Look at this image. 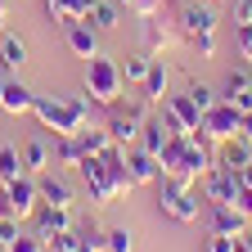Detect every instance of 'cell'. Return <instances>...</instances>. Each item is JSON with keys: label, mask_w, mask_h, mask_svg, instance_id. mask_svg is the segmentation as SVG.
Returning a JSON list of instances; mask_svg holds the SVG:
<instances>
[{"label": "cell", "mask_w": 252, "mask_h": 252, "mask_svg": "<svg viewBox=\"0 0 252 252\" xmlns=\"http://www.w3.org/2000/svg\"><path fill=\"white\" fill-rule=\"evenodd\" d=\"M104 252H135V234L131 230H108L104 234Z\"/></svg>", "instance_id": "31"}, {"label": "cell", "mask_w": 252, "mask_h": 252, "mask_svg": "<svg viewBox=\"0 0 252 252\" xmlns=\"http://www.w3.org/2000/svg\"><path fill=\"white\" fill-rule=\"evenodd\" d=\"M234 45H239V54L252 50V23H239V27H234Z\"/></svg>", "instance_id": "38"}, {"label": "cell", "mask_w": 252, "mask_h": 252, "mask_svg": "<svg viewBox=\"0 0 252 252\" xmlns=\"http://www.w3.org/2000/svg\"><path fill=\"white\" fill-rule=\"evenodd\" d=\"M0 216H14V203H9V185L0 180Z\"/></svg>", "instance_id": "42"}, {"label": "cell", "mask_w": 252, "mask_h": 252, "mask_svg": "<svg viewBox=\"0 0 252 252\" xmlns=\"http://www.w3.org/2000/svg\"><path fill=\"white\" fill-rule=\"evenodd\" d=\"M77 135H81V149H86V153H104V149L113 144V140H108V131H104V126H94V122H86Z\"/></svg>", "instance_id": "30"}, {"label": "cell", "mask_w": 252, "mask_h": 252, "mask_svg": "<svg viewBox=\"0 0 252 252\" xmlns=\"http://www.w3.org/2000/svg\"><path fill=\"white\" fill-rule=\"evenodd\" d=\"M140 36H144V50L149 54H162L180 41V27H171L162 14H153V18H140Z\"/></svg>", "instance_id": "11"}, {"label": "cell", "mask_w": 252, "mask_h": 252, "mask_svg": "<svg viewBox=\"0 0 252 252\" xmlns=\"http://www.w3.org/2000/svg\"><path fill=\"white\" fill-rule=\"evenodd\" d=\"M23 63H27V41L14 36V32H0V72L14 77Z\"/></svg>", "instance_id": "18"}, {"label": "cell", "mask_w": 252, "mask_h": 252, "mask_svg": "<svg viewBox=\"0 0 252 252\" xmlns=\"http://www.w3.org/2000/svg\"><path fill=\"white\" fill-rule=\"evenodd\" d=\"M239 185H243V189H252V162H248V167H239Z\"/></svg>", "instance_id": "43"}, {"label": "cell", "mask_w": 252, "mask_h": 252, "mask_svg": "<svg viewBox=\"0 0 252 252\" xmlns=\"http://www.w3.org/2000/svg\"><path fill=\"white\" fill-rule=\"evenodd\" d=\"M18 234H23V230H18V216H0V243L9 248V243H14Z\"/></svg>", "instance_id": "37"}, {"label": "cell", "mask_w": 252, "mask_h": 252, "mask_svg": "<svg viewBox=\"0 0 252 252\" xmlns=\"http://www.w3.org/2000/svg\"><path fill=\"white\" fill-rule=\"evenodd\" d=\"M185 45H189V50H194L198 59H212V54H216V32H207V36H189Z\"/></svg>", "instance_id": "34"}, {"label": "cell", "mask_w": 252, "mask_h": 252, "mask_svg": "<svg viewBox=\"0 0 252 252\" xmlns=\"http://www.w3.org/2000/svg\"><path fill=\"white\" fill-rule=\"evenodd\" d=\"M126 171H131L135 185H153V180H162V167H158V158H153L144 144H131V149H126Z\"/></svg>", "instance_id": "13"}, {"label": "cell", "mask_w": 252, "mask_h": 252, "mask_svg": "<svg viewBox=\"0 0 252 252\" xmlns=\"http://www.w3.org/2000/svg\"><path fill=\"white\" fill-rule=\"evenodd\" d=\"M239 239H243V243H248V248H252V220H248V230H243V234H239Z\"/></svg>", "instance_id": "44"}, {"label": "cell", "mask_w": 252, "mask_h": 252, "mask_svg": "<svg viewBox=\"0 0 252 252\" xmlns=\"http://www.w3.org/2000/svg\"><path fill=\"white\" fill-rule=\"evenodd\" d=\"M5 23H9V14H5V9H0V32H5Z\"/></svg>", "instance_id": "46"}, {"label": "cell", "mask_w": 252, "mask_h": 252, "mask_svg": "<svg viewBox=\"0 0 252 252\" xmlns=\"http://www.w3.org/2000/svg\"><path fill=\"white\" fill-rule=\"evenodd\" d=\"M0 252H9V248H5V243H0Z\"/></svg>", "instance_id": "50"}, {"label": "cell", "mask_w": 252, "mask_h": 252, "mask_svg": "<svg viewBox=\"0 0 252 252\" xmlns=\"http://www.w3.org/2000/svg\"><path fill=\"white\" fill-rule=\"evenodd\" d=\"M86 23L99 32V36H104V32H113V27L122 23V18H117V0H94L90 14H86Z\"/></svg>", "instance_id": "23"}, {"label": "cell", "mask_w": 252, "mask_h": 252, "mask_svg": "<svg viewBox=\"0 0 252 252\" xmlns=\"http://www.w3.org/2000/svg\"><path fill=\"white\" fill-rule=\"evenodd\" d=\"M32 117L41 122V131L77 135L90 122V99L86 94H36V99H32Z\"/></svg>", "instance_id": "1"}, {"label": "cell", "mask_w": 252, "mask_h": 252, "mask_svg": "<svg viewBox=\"0 0 252 252\" xmlns=\"http://www.w3.org/2000/svg\"><path fill=\"white\" fill-rule=\"evenodd\" d=\"M32 216H36V234H41V239H54V234H63V230H77V225H72V207L41 203Z\"/></svg>", "instance_id": "14"}, {"label": "cell", "mask_w": 252, "mask_h": 252, "mask_svg": "<svg viewBox=\"0 0 252 252\" xmlns=\"http://www.w3.org/2000/svg\"><path fill=\"white\" fill-rule=\"evenodd\" d=\"M23 171L27 176H41V171H50L54 167V149H50V140L45 135H32V140H23Z\"/></svg>", "instance_id": "17"}, {"label": "cell", "mask_w": 252, "mask_h": 252, "mask_svg": "<svg viewBox=\"0 0 252 252\" xmlns=\"http://www.w3.org/2000/svg\"><path fill=\"white\" fill-rule=\"evenodd\" d=\"M158 167H162V176H180V167H185V135H167V144L158 149Z\"/></svg>", "instance_id": "22"}, {"label": "cell", "mask_w": 252, "mask_h": 252, "mask_svg": "<svg viewBox=\"0 0 252 252\" xmlns=\"http://www.w3.org/2000/svg\"><path fill=\"white\" fill-rule=\"evenodd\" d=\"M243 230H248V216H243V212H234V207H212V234L239 239Z\"/></svg>", "instance_id": "21"}, {"label": "cell", "mask_w": 252, "mask_h": 252, "mask_svg": "<svg viewBox=\"0 0 252 252\" xmlns=\"http://www.w3.org/2000/svg\"><path fill=\"white\" fill-rule=\"evenodd\" d=\"M239 171H225V167H212L207 176H203V194H207V203L212 207H234V198H239Z\"/></svg>", "instance_id": "8"}, {"label": "cell", "mask_w": 252, "mask_h": 252, "mask_svg": "<svg viewBox=\"0 0 252 252\" xmlns=\"http://www.w3.org/2000/svg\"><path fill=\"white\" fill-rule=\"evenodd\" d=\"M104 131H108V140H113V144L131 149V144H140L144 117H140V113H131V108H122V104H113V113H108V122H104Z\"/></svg>", "instance_id": "7"}, {"label": "cell", "mask_w": 252, "mask_h": 252, "mask_svg": "<svg viewBox=\"0 0 252 252\" xmlns=\"http://www.w3.org/2000/svg\"><path fill=\"white\" fill-rule=\"evenodd\" d=\"M239 140L252 144V113H239Z\"/></svg>", "instance_id": "41"}, {"label": "cell", "mask_w": 252, "mask_h": 252, "mask_svg": "<svg viewBox=\"0 0 252 252\" xmlns=\"http://www.w3.org/2000/svg\"><path fill=\"white\" fill-rule=\"evenodd\" d=\"M94 0H45V14L50 18H86Z\"/></svg>", "instance_id": "27"}, {"label": "cell", "mask_w": 252, "mask_h": 252, "mask_svg": "<svg viewBox=\"0 0 252 252\" xmlns=\"http://www.w3.org/2000/svg\"><path fill=\"white\" fill-rule=\"evenodd\" d=\"M117 5H131V0H117Z\"/></svg>", "instance_id": "49"}, {"label": "cell", "mask_w": 252, "mask_h": 252, "mask_svg": "<svg viewBox=\"0 0 252 252\" xmlns=\"http://www.w3.org/2000/svg\"><path fill=\"white\" fill-rule=\"evenodd\" d=\"M185 94H189V99H194L203 113L216 104V90H212V86H203V81H185Z\"/></svg>", "instance_id": "32"}, {"label": "cell", "mask_w": 252, "mask_h": 252, "mask_svg": "<svg viewBox=\"0 0 252 252\" xmlns=\"http://www.w3.org/2000/svg\"><path fill=\"white\" fill-rule=\"evenodd\" d=\"M36 189H41V203H54V207H77V194H72V185L63 180L54 167L36 176Z\"/></svg>", "instance_id": "15"}, {"label": "cell", "mask_w": 252, "mask_h": 252, "mask_svg": "<svg viewBox=\"0 0 252 252\" xmlns=\"http://www.w3.org/2000/svg\"><path fill=\"white\" fill-rule=\"evenodd\" d=\"M243 59H248V63H252V50H248V54H243Z\"/></svg>", "instance_id": "48"}, {"label": "cell", "mask_w": 252, "mask_h": 252, "mask_svg": "<svg viewBox=\"0 0 252 252\" xmlns=\"http://www.w3.org/2000/svg\"><path fill=\"white\" fill-rule=\"evenodd\" d=\"M212 167H216V153L207 149V140L203 135H185V167H180V176L185 180H203Z\"/></svg>", "instance_id": "10"}, {"label": "cell", "mask_w": 252, "mask_h": 252, "mask_svg": "<svg viewBox=\"0 0 252 252\" xmlns=\"http://www.w3.org/2000/svg\"><path fill=\"white\" fill-rule=\"evenodd\" d=\"M63 45L77 59H94L99 54V32H94L86 18H63Z\"/></svg>", "instance_id": "9"}, {"label": "cell", "mask_w": 252, "mask_h": 252, "mask_svg": "<svg viewBox=\"0 0 252 252\" xmlns=\"http://www.w3.org/2000/svg\"><path fill=\"white\" fill-rule=\"evenodd\" d=\"M248 90H252V63H239V68H230L225 86H220V99H239Z\"/></svg>", "instance_id": "26"}, {"label": "cell", "mask_w": 252, "mask_h": 252, "mask_svg": "<svg viewBox=\"0 0 252 252\" xmlns=\"http://www.w3.org/2000/svg\"><path fill=\"white\" fill-rule=\"evenodd\" d=\"M23 176V153L14 149V144H0V180H18Z\"/></svg>", "instance_id": "29"}, {"label": "cell", "mask_w": 252, "mask_h": 252, "mask_svg": "<svg viewBox=\"0 0 252 252\" xmlns=\"http://www.w3.org/2000/svg\"><path fill=\"white\" fill-rule=\"evenodd\" d=\"M9 252H45V239H41V234H18V239L9 243Z\"/></svg>", "instance_id": "36"}, {"label": "cell", "mask_w": 252, "mask_h": 252, "mask_svg": "<svg viewBox=\"0 0 252 252\" xmlns=\"http://www.w3.org/2000/svg\"><path fill=\"white\" fill-rule=\"evenodd\" d=\"M81 158H86L81 135H54V162H59V167H77Z\"/></svg>", "instance_id": "25"}, {"label": "cell", "mask_w": 252, "mask_h": 252, "mask_svg": "<svg viewBox=\"0 0 252 252\" xmlns=\"http://www.w3.org/2000/svg\"><path fill=\"white\" fill-rule=\"evenodd\" d=\"M252 162V144L248 140H220L216 144V167H225V171H239V167H248Z\"/></svg>", "instance_id": "19"}, {"label": "cell", "mask_w": 252, "mask_h": 252, "mask_svg": "<svg viewBox=\"0 0 252 252\" xmlns=\"http://www.w3.org/2000/svg\"><path fill=\"white\" fill-rule=\"evenodd\" d=\"M9 203H14V216L18 220H27L32 212L41 207V189H36V176H18V180H9Z\"/></svg>", "instance_id": "12"}, {"label": "cell", "mask_w": 252, "mask_h": 252, "mask_svg": "<svg viewBox=\"0 0 252 252\" xmlns=\"http://www.w3.org/2000/svg\"><path fill=\"white\" fill-rule=\"evenodd\" d=\"M167 135H176V131H171V126H167L162 117H144V131H140V144H144V149H149L153 158H158V149L167 144Z\"/></svg>", "instance_id": "24"}, {"label": "cell", "mask_w": 252, "mask_h": 252, "mask_svg": "<svg viewBox=\"0 0 252 252\" xmlns=\"http://www.w3.org/2000/svg\"><path fill=\"white\" fill-rule=\"evenodd\" d=\"M234 252H252V248H248V243H243V239H239V243H234Z\"/></svg>", "instance_id": "45"}, {"label": "cell", "mask_w": 252, "mask_h": 252, "mask_svg": "<svg viewBox=\"0 0 252 252\" xmlns=\"http://www.w3.org/2000/svg\"><path fill=\"white\" fill-rule=\"evenodd\" d=\"M149 63H153V54L149 50H135V54H126V63H122V81H144V72H149Z\"/></svg>", "instance_id": "28"}, {"label": "cell", "mask_w": 252, "mask_h": 252, "mask_svg": "<svg viewBox=\"0 0 252 252\" xmlns=\"http://www.w3.org/2000/svg\"><path fill=\"white\" fill-rule=\"evenodd\" d=\"M162 212L180 225H194L198 220V194H194V180L185 176H162Z\"/></svg>", "instance_id": "3"}, {"label": "cell", "mask_w": 252, "mask_h": 252, "mask_svg": "<svg viewBox=\"0 0 252 252\" xmlns=\"http://www.w3.org/2000/svg\"><path fill=\"white\" fill-rule=\"evenodd\" d=\"M216 9H212V0H189V5L180 9V41H189V36H207V32H216Z\"/></svg>", "instance_id": "6"}, {"label": "cell", "mask_w": 252, "mask_h": 252, "mask_svg": "<svg viewBox=\"0 0 252 252\" xmlns=\"http://www.w3.org/2000/svg\"><path fill=\"white\" fill-rule=\"evenodd\" d=\"M198 135L207 144H220V140H234L239 135V108L230 99H216L207 113H203V126H198Z\"/></svg>", "instance_id": "5"}, {"label": "cell", "mask_w": 252, "mask_h": 252, "mask_svg": "<svg viewBox=\"0 0 252 252\" xmlns=\"http://www.w3.org/2000/svg\"><path fill=\"white\" fill-rule=\"evenodd\" d=\"M126 9H131L135 18H153V14H162V9H167V0H131Z\"/></svg>", "instance_id": "35"}, {"label": "cell", "mask_w": 252, "mask_h": 252, "mask_svg": "<svg viewBox=\"0 0 252 252\" xmlns=\"http://www.w3.org/2000/svg\"><path fill=\"white\" fill-rule=\"evenodd\" d=\"M234 212H243L252 220V189H239V198H234Z\"/></svg>", "instance_id": "40"}, {"label": "cell", "mask_w": 252, "mask_h": 252, "mask_svg": "<svg viewBox=\"0 0 252 252\" xmlns=\"http://www.w3.org/2000/svg\"><path fill=\"white\" fill-rule=\"evenodd\" d=\"M72 252H104V234H99V230H77Z\"/></svg>", "instance_id": "33"}, {"label": "cell", "mask_w": 252, "mask_h": 252, "mask_svg": "<svg viewBox=\"0 0 252 252\" xmlns=\"http://www.w3.org/2000/svg\"><path fill=\"white\" fill-rule=\"evenodd\" d=\"M0 9H5V14H9V0H0Z\"/></svg>", "instance_id": "47"}, {"label": "cell", "mask_w": 252, "mask_h": 252, "mask_svg": "<svg viewBox=\"0 0 252 252\" xmlns=\"http://www.w3.org/2000/svg\"><path fill=\"white\" fill-rule=\"evenodd\" d=\"M158 117H162L176 135H198V126H203V108L189 99V94H162V108H158Z\"/></svg>", "instance_id": "4"}, {"label": "cell", "mask_w": 252, "mask_h": 252, "mask_svg": "<svg viewBox=\"0 0 252 252\" xmlns=\"http://www.w3.org/2000/svg\"><path fill=\"white\" fill-rule=\"evenodd\" d=\"M234 243L239 239H230V234H212L207 239V252H234Z\"/></svg>", "instance_id": "39"}, {"label": "cell", "mask_w": 252, "mask_h": 252, "mask_svg": "<svg viewBox=\"0 0 252 252\" xmlns=\"http://www.w3.org/2000/svg\"><path fill=\"white\" fill-rule=\"evenodd\" d=\"M167 81H171L167 63H162V59H153V63H149V72H144V81H140V94H144L149 104H162V94H167Z\"/></svg>", "instance_id": "20"}, {"label": "cell", "mask_w": 252, "mask_h": 252, "mask_svg": "<svg viewBox=\"0 0 252 252\" xmlns=\"http://www.w3.org/2000/svg\"><path fill=\"white\" fill-rule=\"evenodd\" d=\"M122 90H126V81H122V63L117 59H108V54L86 59V94H90V104L113 108V104H122Z\"/></svg>", "instance_id": "2"}, {"label": "cell", "mask_w": 252, "mask_h": 252, "mask_svg": "<svg viewBox=\"0 0 252 252\" xmlns=\"http://www.w3.org/2000/svg\"><path fill=\"white\" fill-rule=\"evenodd\" d=\"M32 99H36V94H32L18 77H5V81H0V113L23 117V113H32Z\"/></svg>", "instance_id": "16"}]
</instances>
